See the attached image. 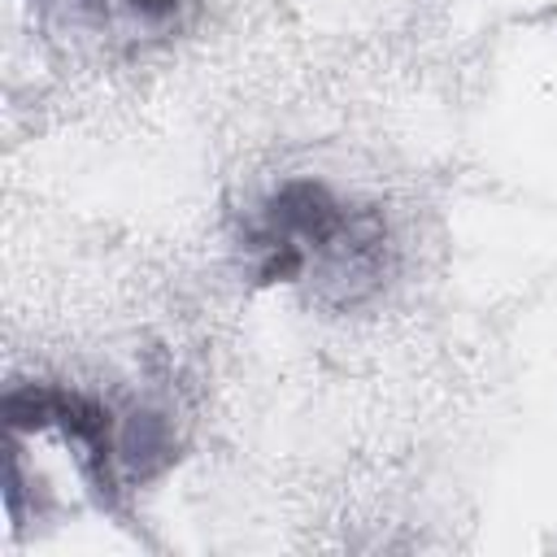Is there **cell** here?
Masks as SVG:
<instances>
[{
    "mask_svg": "<svg viewBox=\"0 0 557 557\" xmlns=\"http://www.w3.org/2000/svg\"><path fill=\"white\" fill-rule=\"evenodd\" d=\"M248 278L305 283L322 305H361L392 270L383 209L344 200L322 178H287L252 205L239 231Z\"/></svg>",
    "mask_w": 557,
    "mask_h": 557,
    "instance_id": "1",
    "label": "cell"
},
{
    "mask_svg": "<svg viewBox=\"0 0 557 557\" xmlns=\"http://www.w3.org/2000/svg\"><path fill=\"white\" fill-rule=\"evenodd\" d=\"M4 426H9V435L57 431L70 444L74 466H78L87 492L96 496V505L113 509V513L122 509V496L131 492L126 453H122L126 418H117L100 396L57 387V383H22L4 396Z\"/></svg>",
    "mask_w": 557,
    "mask_h": 557,
    "instance_id": "2",
    "label": "cell"
},
{
    "mask_svg": "<svg viewBox=\"0 0 557 557\" xmlns=\"http://www.w3.org/2000/svg\"><path fill=\"white\" fill-rule=\"evenodd\" d=\"M113 4L139 30H178V22L187 13V0H113Z\"/></svg>",
    "mask_w": 557,
    "mask_h": 557,
    "instance_id": "3",
    "label": "cell"
}]
</instances>
